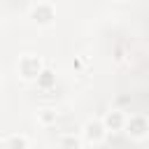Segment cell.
Listing matches in <instances>:
<instances>
[{
	"instance_id": "1",
	"label": "cell",
	"mask_w": 149,
	"mask_h": 149,
	"mask_svg": "<svg viewBox=\"0 0 149 149\" xmlns=\"http://www.w3.org/2000/svg\"><path fill=\"white\" fill-rule=\"evenodd\" d=\"M126 128H128V135H133V137L142 140V137L147 135V130H149V123H147L142 116H133V119L126 123Z\"/></svg>"
},
{
	"instance_id": "2",
	"label": "cell",
	"mask_w": 149,
	"mask_h": 149,
	"mask_svg": "<svg viewBox=\"0 0 149 149\" xmlns=\"http://www.w3.org/2000/svg\"><path fill=\"white\" fill-rule=\"evenodd\" d=\"M21 74H23L26 79H30V77H40V58H30V56H26V58L21 61Z\"/></svg>"
},
{
	"instance_id": "3",
	"label": "cell",
	"mask_w": 149,
	"mask_h": 149,
	"mask_svg": "<svg viewBox=\"0 0 149 149\" xmlns=\"http://www.w3.org/2000/svg\"><path fill=\"white\" fill-rule=\"evenodd\" d=\"M84 135H86L88 142H98V140H102V135H105V126H102L100 121H88V123L84 126Z\"/></svg>"
},
{
	"instance_id": "4",
	"label": "cell",
	"mask_w": 149,
	"mask_h": 149,
	"mask_svg": "<svg viewBox=\"0 0 149 149\" xmlns=\"http://www.w3.org/2000/svg\"><path fill=\"white\" fill-rule=\"evenodd\" d=\"M102 126H105V130H109V128H112V130H114V128H121V126H123V112H121V109L109 112V114L105 116V123H102Z\"/></svg>"
},
{
	"instance_id": "5",
	"label": "cell",
	"mask_w": 149,
	"mask_h": 149,
	"mask_svg": "<svg viewBox=\"0 0 149 149\" xmlns=\"http://www.w3.org/2000/svg\"><path fill=\"white\" fill-rule=\"evenodd\" d=\"M7 149H28V137L26 135H12L7 140Z\"/></svg>"
},
{
	"instance_id": "6",
	"label": "cell",
	"mask_w": 149,
	"mask_h": 149,
	"mask_svg": "<svg viewBox=\"0 0 149 149\" xmlns=\"http://www.w3.org/2000/svg\"><path fill=\"white\" fill-rule=\"evenodd\" d=\"M61 149H79V140H74L72 135H65L61 140Z\"/></svg>"
},
{
	"instance_id": "7",
	"label": "cell",
	"mask_w": 149,
	"mask_h": 149,
	"mask_svg": "<svg viewBox=\"0 0 149 149\" xmlns=\"http://www.w3.org/2000/svg\"><path fill=\"white\" fill-rule=\"evenodd\" d=\"M40 121H42V123L56 121V112H54V109H42V112H40Z\"/></svg>"
},
{
	"instance_id": "8",
	"label": "cell",
	"mask_w": 149,
	"mask_h": 149,
	"mask_svg": "<svg viewBox=\"0 0 149 149\" xmlns=\"http://www.w3.org/2000/svg\"><path fill=\"white\" fill-rule=\"evenodd\" d=\"M51 79H54V77H51V72H49V70H44V72H40V77H37V81H40L42 86H47V84H51Z\"/></svg>"
}]
</instances>
